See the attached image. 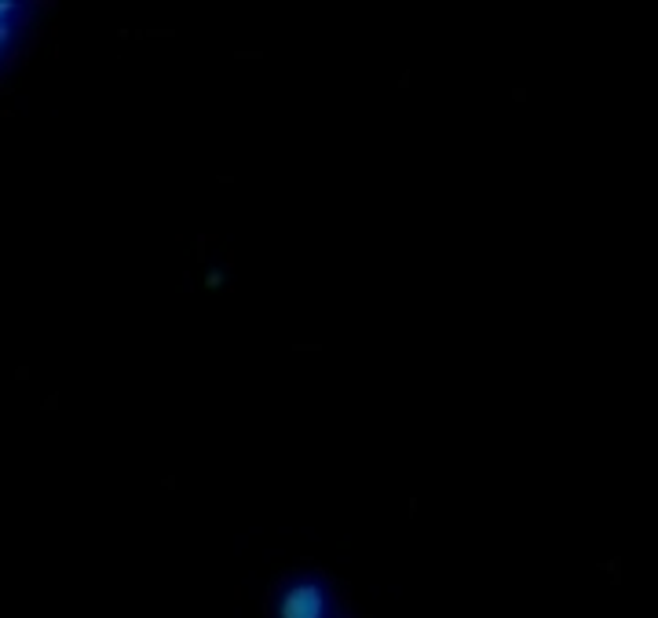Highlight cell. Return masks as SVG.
I'll use <instances>...</instances> for the list:
<instances>
[{"label": "cell", "mask_w": 658, "mask_h": 618, "mask_svg": "<svg viewBox=\"0 0 658 618\" xmlns=\"http://www.w3.org/2000/svg\"><path fill=\"white\" fill-rule=\"evenodd\" d=\"M0 41H4V26H0Z\"/></svg>", "instance_id": "7a4b0ae2"}, {"label": "cell", "mask_w": 658, "mask_h": 618, "mask_svg": "<svg viewBox=\"0 0 658 618\" xmlns=\"http://www.w3.org/2000/svg\"><path fill=\"white\" fill-rule=\"evenodd\" d=\"M278 618H326V593L315 582H297L282 593Z\"/></svg>", "instance_id": "6da1fadb"}]
</instances>
